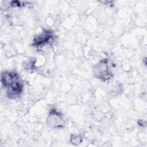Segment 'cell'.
Here are the masks:
<instances>
[{"mask_svg": "<svg viewBox=\"0 0 147 147\" xmlns=\"http://www.w3.org/2000/svg\"><path fill=\"white\" fill-rule=\"evenodd\" d=\"M2 85L6 90V95L15 99L21 95L23 91V84L19 74L13 71H6L1 74Z\"/></svg>", "mask_w": 147, "mask_h": 147, "instance_id": "obj_1", "label": "cell"}, {"mask_svg": "<svg viewBox=\"0 0 147 147\" xmlns=\"http://www.w3.org/2000/svg\"><path fill=\"white\" fill-rule=\"evenodd\" d=\"M94 74L96 79L102 81H108L113 78L111 63L108 59L100 60L94 68Z\"/></svg>", "mask_w": 147, "mask_h": 147, "instance_id": "obj_2", "label": "cell"}, {"mask_svg": "<svg viewBox=\"0 0 147 147\" xmlns=\"http://www.w3.org/2000/svg\"><path fill=\"white\" fill-rule=\"evenodd\" d=\"M47 124L53 129H62L65 126L63 115L55 108L50 110L46 120Z\"/></svg>", "mask_w": 147, "mask_h": 147, "instance_id": "obj_3", "label": "cell"}, {"mask_svg": "<svg viewBox=\"0 0 147 147\" xmlns=\"http://www.w3.org/2000/svg\"><path fill=\"white\" fill-rule=\"evenodd\" d=\"M55 38L54 32L51 30H44L33 40L32 45L36 48H42L53 42Z\"/></svg>", "mask_w": 147, "mask_h": 147, "instance_id": "obj_4", "label": "cell"}, {"mask_svg": "<svg viewBox=\"0 0 147 147\" xmlns=\"http://www.w3.org/2000/svg\"><path fill=\"white\" fill-rule=\"evenodd\" d=\"M82 140V136L78 134H72L70 137V142L74 145H78L81 143Z\"/></svg>", "mask_w": 147, "mask_h": 147, "instance_id": "obj_5", "label": "cell"}]
</instances>
